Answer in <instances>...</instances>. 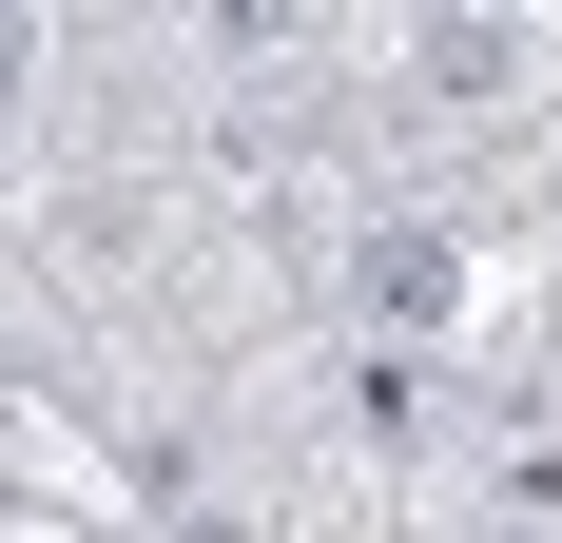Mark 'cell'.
I'll return each mask as SVG.
<instances>
[{
  "label": "cell",
  "instance_id": "6da1fadb",
  "mask_svg": "<svg viewBox=\"0 0 562 543\" xmlns=\"http://www.w3.org/2000/svg\"><path fill=\"white\" fill-rule=\"evenodd\" d=\"M0 98H20V40H0Z\"/></svg>",
  "mask_w": 562,
  "mask_h": 543
}]
</instances>
